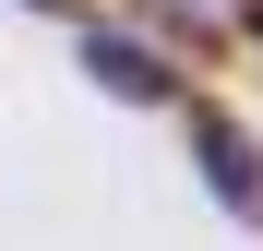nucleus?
I'll return each instance as SVG.
<instances>
[{
  "label": "nucleus",
  "instance_id": "nucleus-1",
  "mask_svg": "<svg viewBox=\"0 0 263 251\" xmlns=\"http://www.w3.org/2000/svg\"><path fill=\"white\" fill-rule=\"evenodd\" d=\"M192 156H203V180H215L228 216H263V156H251V132L228 108H192Z\"/></svg>",
  "mask_w": 263,
  "mask_h": 251
},
{
  "label": "nucleus",
  "instance_id": "nucleus-2",
  "mask_svg": "<svg viewBox=\"0 0 263 251\" xmlns=\"http://www.w3.org/2000/svg\"><path fill=\"white\" fill-rule=\"evenodd\" d=\"M84 72H96L108 96H132V108H167L180 96V72H167L144 36H120V24H84Z\"/></svg>",
  "mask_w": 263,
  "mask_h": 251
},
{
  "label": "nucleus",
  "instance_id": "nucleus-3",
  "mask_svg": "<svg viewBox=\"0 0 263 251\" xmlns=\"http://www.w3.org/2000/svg\"><path fill=\"white\" fill-rule=\"evenodd\" d=\"M239 12H251V36H263V0H239Z\"/></svg>",
  "mask_w": 263,
  "mask_h": 251
}]
</instances>
